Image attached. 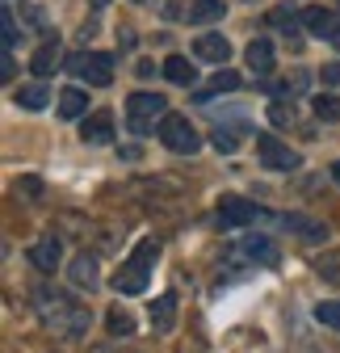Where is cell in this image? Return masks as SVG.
Listing matches in <instances>:
<instances>
[{
    "label": "cell",
    "instance_id": "obj_39",
    "mask_svg": "<svg viewBox=\"0 0 340 353\" xmlns=\"http://www.w3.org/2000/svg\"><path fill=\"white\" fill-rule=\"evenodd\" d=\"M336 5H340V0H336Z\"/></svg>",
    "mask_w": 340,
    "mask_h": 353
},
{
    "label": "cell",
    "instance_id": "obj_21",
    "mask_svg": "<svg viewBox=\"0 0 340 353\" xmlns=\"http://www.w3.org/2000/svg\"><path fill=\"white\" fill-rule=\"evenodd\" d=\"M227 13L223 0H198V5L189 9V26H210V21H219Z\"/></svg>",
    "mask_w": 340,
    "mask_h": 353
},
{
    "label": "cell",
    "instance_id": "obj_33",
    "mask_svg": "<svg viewBox=\"0 0 340 353\" xmlns=\"http://www.w3.org/2000/svg\"><path fill=\"white\" fill-rule=\"evenodd\" d=\"M13 72H17V63H13V55L5 51V59H0V80H13Z\"/></svg>",
    "mask_w": 340,
    "mask_h": 353
},
{
    "label": "cell",
    "instance_id": "obj_34",
    "mask_svg": "<svg viewBox=\"0 0 340 353\" xmlns=\"http://www.w3.org/2000/svg\"><path fill=\"white\" fill-rule=\"evenodd\" d=\"M25 17H30V26H47V13H42L38 5H25Z\"/></svg>",
    "mask_w": 340,
    "mask_h": 353
},
{
    "label": "cell",
    "instance_id": "obj_6",
    "mask_svg": "<svg viewBox=\"0 0 340 353\" xmlns=\"http://www.w3.org/2000/svg\"><path fill=\"white\" fill-rule=\"evenodd\" d=\"M257 156H261V164L265 168H273V172H294L303 164V156L299 152H290L281 139H273V135H257Z\"/></svg>",
    "mask_w": 340,
    "mask_h": 353
},
{
    "label": "cell",
    "instance_id": "obj_26",
    "mask_svg": "<svg viewBox=\"0 0 340 353\" xmlns=\"http://www.w3.org/2000/svg\"><path fill=\"white\" fill-rule=\"evenodd\" d=\"M0 42H5V51L17 47V21H13L9 9H0Z\"/></svg>",
    "mask_w": 340,
    "mask_h": 353
},
{
    "label": "cell",
    "instance_id": "obj_13",
    "mask_svg": "<svg viewBox=\"0 0 340 353\" xmlns=\"http://www.w3.org/2000/svg\"><path fill=\"white\" fill-rule=\"evenodd\" d=\"M303 26H307L311 34H319V38H336V34H340V17H336L332 9H319V5H311V9L303 13Z\"/></svg>",
    "mask_w": 340,
    "mask_h": 353
},
{
    "label": "cell",
    "instance_id": "obj_18",
    "mask_svg": "<svg viewBox=\"0 0 340 353\" xmlns=\"http://www.w3.org/2000/svg\"><path fill=\"white\" fill-rule=\"evenodd\" d=\"M55 63H59V38H47V42H42V47H38V55H34L30 72H38V80H47Z\"/></svg>",
    "mask_w": 340,
    "mask_h": 353
},
{
    "label": "cell",
    "instance_id": "obj_30",
    "mask_svg": "<svg viewBox=\"0 0 340 353\" xmlns=\"http://www.w3.org/2000/svg\"><path fill=\"white\" fill-rule=\"evenodd\" d=\"M319 274H323L328 282H340V252H328V256L319 261Z\"/></svg>",
    "mask_w": 340,
    "mask_h": 353
},
{
    "label": "cell",
    "instance_id": "obj_1",
    "mask_svg": "<svg viewBox=\"0 0 340 353\" xmlns=\"http://www.w3.org/2000/svg\"><path fill=\"white\" fill-rule=\"evenodd\" d=\"M34 312L42 320V328L63 336V341H80L84 332H89L93 316H89V307H80L76 299H67L63 290H34Z\"/></svg>",
    "mask_w": 340,
    "mask_h": 353
},
{
    "label": "cell",
    "instance_id": "obj_17",
    "mask_svg": "<svg viewBox=\"0 0 340 353\" xmlns=\"http://www.w3.org/2000/svg\"><path fill=\"white\" fill-rule=\"evenodd\" d=\"M235 88H240V72H219V76L210 80L206 88H198L193 101H198V105H206L210 97H219V93H235Z\"/></svg>",
    "mask_w": 340,
    "mask_h": 353
},
{
    "label": "cell",
    "instance_id": "obj_27",
    "mask_svg": "<svg viewBox=\"0 0 340 353\" xmlns=\"http://www.w3.org/2000/svg\"><path fill=\"white\" fill-rule=\"evenodd\" d=\"M215 148L231 156V152L240 148V130H231V126H219V130H215Z\"/></svg>",
    "mask_w": 340,
    "mask_h": 353
},
{
    "label": "cell",
    "instance_id": "obj_15",
    "mask_svg": "<svg viewBox=\"0 0 340 353\" xmlns=\"http://www.w3.org/2000/svg\"><path fill=\"white\" fill-rule=\"evenodd\" d=\"M13 101H17L21 110L38 114V110H47V105H51V88L42 84V80H34V84H21L17 93H13Z\"/></svg>",
    "mask_w": 340,
    "mask_h": 353
},
{
    "label": "cell",
    "instance_id": "obj_36",
    "mask_svg": "<svg viewBox=\"0 0 340 353\" xmlns=\"http://www.w3.org/2000/svg\"><path fill=\"white\" fill-rule=\"evenodd\" d=\"M332 42H336V51H340V34H336V38H332Z\"/></svg>",
    "mask_w": 340,
    "mask_h": 353
},
{
    "label": "cell",
    "instance_id": "obj_12",
    "mask_svg": "<svg viewBox=\"0 0 340 353\" xmlns=\"http://www.w3.org/2000/svg\"><path fill=\"white\" fill-rule=\"evenodd\" d=\"M281 228L294 232V236H303V240H311V244L328 240V228L319 223V219H307V214H281Z\"/></svg>",
    "mask_w": 340,
    "mask_h": 353
},
{
    "label": "cell",
    "instance_id": "obj_9",
    "mask_svg": "<svg viewBox=\"0 0 340 353\" xmlns=\"http://www.w3.org/2000/svg\"><path fill=\"white\" fill-rule=\"evenodd\" d=\"M67 278H72V286H76V290H89V294L101 286V278H97V261H93L89 252L72 256V270H67Z\"/></svg>",
    "mask_w": 340,
    "mask_h": 353
},
{
    "label": "cell",
    "instance_id": "obj_14",
    "mask_svg": "<svg viewBox=\"0 0 340 353\" xmlns=\"http://www.w3.org/2000/svg\"><path fill=\"white\" fill-rule=\"evenodd\" d=\"M244 59H248V68L257 72V76H269L273 72V42L269 38H252L248 51H244Z\"/></svg>",
    "mask_w": 340,
    "mask_h": 353
},
{
    "label": "cell",
    "instance_id": "obj_8",
    "mask_svg": "<svg viewBox=\"0 0 340 353\" xmlns=\"http://www.w3.org/2000/svg\"><path fill=\"white\" fill-rule=\"evenodd\" d=\"M59 256H63V248H59V240H55V236L34 240V244H30V252H25V261L34 265V270H42V274H55Z\"/></svg>",
    "mask_w": 340,
    "mask_h": 353
},
{
    "label": "cell",
    "instance_id": "obj_24",
    "mask_svg": "<svg viewBox=\"0 0 340 353\" xmlns=\"http://www.w3.org/2000/svg\"><path fill=\"white\" fill-rule=\"evenodd\" d=\"M311 110H315V118H319V122H340V97H332V93L315 97V101H311Z\"/></svg>",
    "mask_w": 340,
    "mask_h": 353
},
{
    "label": "cell",
    "instance_id": "obj_31",
    "mask_svg": "<svg viewBox=\"0 0 340 353\" xmlns=\"http://www.w3.org/2000/svg\"><path fill=\"white\" fill-rule=\"evenodd\" d=\"M269 21H273V26H281V30H290V34H294V26H299V17H294L290 9H273V13H269Z\"/></svg>",
    "mask_w": 340,
    "mask_h": 353
},
{
    "label": "cell",
    "instance_id": "obj_22",
    "mask_svg": "<svg viewBox=\"0 0 340 353\" xmlns=\"http://www.w3.org/2000/svg\"><path fill=\"white\" fill-rule=\"evenodd\" d=\"M244 252H248L252 261H261V265H277V261H281L277 248H273V240H265V236H252V240L244 244Z\"/></svg>",
    "mask_w": 340,
    "mask_h": 353
},
{
    "label": "cell",
    "instance_id": "obj_10",
    "mask_svg": "<svg viewBox=\"0 0 340 353\" xmlns=\"http://www.w3.org/2000/svg\"><path fill=\"white\" fill-rule=\"evenodd\" d=\"M80 139L84 143H109L114 139V114L109 110L89 114V118H84V126H80Z\"/></svg>",
    "mask_w": 340,
    "mask_h": 353
},
{
    "label": "cell",
    "instance_id": "obj_28",
    "mask_svg": "<svg viewBox=\"0 0 340 353\" xmlns=\"http://www.w3.org/2000/svg\"><path fill=\"white\" fill-rule=\"evenodd\" d=\"M315 320L328 324V328H340V303H319L315 307Z\"/></svg>",
    "mask_w": 340,
    "mask_h": 353
},
{
    "label": "cell",
    "instance_id": "obj_35",
    "mask_svg": "<svg viewBox=\"0 0 340 353\" xmlns=\"http://www.w3.org/2000/svg\"><path fill=\"white\" fill-rule=\"evenodd\" d=\"M332 176H336V185H340V160H336V164H332Z\"/></svg>",
    "mask_w": 340,
    "mask_h": 353
},
{
    "label": "cell",
    "instance_id": "obj_5",
    "mask_svg": "<svg viewBox=\"0 0 340 353\" xmlns=\"http://www.w3.org/2000/svg\"><path fill=\"white\" fill-rule=\"evenodd\" d=\"M160 139H164L168 152H177V156H193V152L202 148L198 130H193L189 118H181V114H168V118L160 122Z\"/></svg>",
    "mask_w": 340,
    "mask_h": 353
},
{
    "label": "cell",
    "instance_id": "obj_25",
    "mask_svg": "<svg viewBox=\"0 0 340 353\" xmlns=\"http://www.w3.org/2000/svg\"><path fill=\"white\" fill-rule=\"evenodd\" d=\"M109 332H114V336H131V332H135V320H131V312H126V307H114V312H109Z\"/></svg>",
    "mask_w": 340,
    "mask_h": 353
},
{
    "label": "cell",
    "instance_id": "obj_38",
    "mask_svg": "<svg viewBox=\"0 0 340 353\" xmlns=\"http://www.w3.org/2000/svg\"><path fill=\"white\" fill-rule=\"evenodd\" d=\"M139 5H147V0H139Z\"/></svg>",
    "mask_w": 340,
    "mask_h": 353
},
{
    "label": "cell",
    "instance_id": "obj_16",
    "mask_svg": "<svg viewBox=\"0 0 340 353\" xmlns=\"http://www.w3.org/2000/svg\"><path fill=\"white\" fill-rule=\"evenodd\" d=\"M177 324V294H160L156 307H151V328L156 332H173Z\"/></svg>",
    "mask_w": 340,
    "mask_h": 353
},
{
    "label": "cell",
    "instance_id": "obj_4",
    "mask_svg": "<svg viewBox=\"0 0 340 353\" xmlns=\"http://www.w3.org/2000/svg\"><path fill=\"white\" fill-rule=\"evenodd\" d=\"M67 72H72L76 80H89V84L105 88V84L114 80V59L101 55V51H80V55L67 59Z\"/></svg>",
    "mask_w": 340,
    "mask_h": 353
},
{
    "label": "cell",
    "instance_id": "obj_11",
    "mask_svg": "<svg viewBox=\"0 0 340 353\" xmlns=\"http://www.w3.org/2000/svg\"><path fill=\"white\" fill-rule=\"evenodd\" d=\"M193 51H198V59H206V63H227V59H231V42H227L223 34H202V38L193 42Z\"/></svg>",
    "mask_w": 340,
    "mask_h": 353
},
{
    "label": "cell",
    "instance_id": "obj_7",
    "mask_svg": "<svg viewBox=\"0 0 340 353\" xmlns=\"http://www.w3.org/2000/svg\"><path fill=\"white\" fill-rule=\"evenodd\" d=\"M257 219H265V206L248 202V198H223L219 202V223L223 228H244V223H257Z\"/></svg>",
    "mask_w": 340,
    "mask_h": 353
},
{
    "label": "cell",
    "instance_id": "obj_37",
    "mask_svg": "<svg viewBox=\"0 0 340 353\" xmlns=\"http://www.w3.org/2000/svg\"><path fill=\"white\" fill-rule=\"evenodd\" d=\"M101 5H105V0H97V9H101Z\"/></svg>",
    "mask_w": 340,
    "mask_h": 353
},
{
    "label": "cell",
    "instance_id": "obj_3",
    "mask_svg": "<svg viewBox=\"0 0 340 353\" xmlns=\"http://www.w3.org/2000/svg\"><path fill=\"white\" fill-rule=\"evenodd\" d=\"M164 118H168V101L160 93H131V101H126V126L135 135L156 130V122H164Z\"/></svg>",
    "mask_w": 340,
    "mask_h": 353
},
{
    "label": "cell",
    "instance_id": "obj_23",
    "mask_svg": "<svg viewBox=\"0 0 340 353\" xmlns=\"http://www.w3.org/2000/svg\"><path fill=\"white\" fill-rule=\"evenodd\" d=\"M307 84H311V76L299 72V76H290V80H273V93H277V97H303Z\"/></svg>",
    "mask_w": 340,
    "mask_h": 353
},
{
    "label": "cell",
    "instance_id": "obj_2",
    "mask_svg": "<svg viewBox=\"0 0 340 353\" xmlns=\"http://www.w3.org/2000/svg\"><path fill=\"white\" fill-rule=\"evenodd\" d=\"M156 256H160V240H139V248L126 256L122 270L114 274V290H118V294H143Z\"/></svg>",
    "mask_w": 340,
    "mask_h": 353
},
{
    "label": "cell",
    "instance_id": "obj_29",
    "mask_svg": "<svg viewBox=\"0 0 340 353\" xmlns=\"http://www.w3.org/2000/svg\"><path fill=\"white\" fill-rule=\"evenodd\" d=\"M269 122H273V126H294V110H290L286 101H273V105H269Z\"/></svg>",
    "mask_w": 340,
    "mask_h": 353
},
{
    "label": "cell",
    "instance_id": "obj_20",
    "mask_svg": "<svg viewBox=\"0 0 340 353\" xmlns=\"http://www.w3.org/2000/svg\"><path fill=\"white\" fill-rule=\"evenodd\" d=\"M84 114H89V93L63 88V93H59V118H84Z\"/></svg>",
    "mask_w": 340,
    "mask_h": 353
},
{
    "label": "cell",
    "instance_id": "obj_32",
    "mask_svg": "<svg viewBox=\"0 0 340 353\" xmlns=\"http://www.w3.org/2000/svg\"><path fill=\"white\" fill-rule=\"evenodd\" d=\"M323 84L340 88V63H328V68H323Z\"/></svg>",
    "mask_w": 340,
    "mask_h": 353
},
{
    "label": "cell",
    "instance_id": "obj_19",
    "mask_svg": "<svg viewBox=\"0 0 340 353\" xmlns=\"http://www.w3.org/2000/svg\"><path fill=\"white\" fill-rule=\"evenodd\" d=\"M164 76L173 80V84H181V88H189V84L198 80V72H193V63H189L185 55H168V59H164Z\"/></svg>",
    "mask_w": 340,
    "mask_h": 353
}]
</instances>
